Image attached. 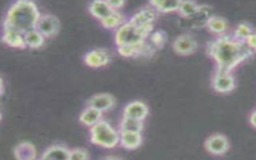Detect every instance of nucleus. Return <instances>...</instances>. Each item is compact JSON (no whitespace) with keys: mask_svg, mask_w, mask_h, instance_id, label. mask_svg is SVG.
Here are the masks:
<instances>
[{"mask_svg":"<svg viewBox=\"0 0 256 160\" xmlns=\"http://www.w3.org/2000/svg\"><path fill=\"white\" fill-rule=\"evenodd\" d=\"M127 21H128V19L122 12L114 11L112 14H110L108 17H106L105 19H103L100 22L104 28L117 30L119 27H121Z\"/></svg>","mask_w":256,"mask_h":160,"instance_id":"412c9836","label":"nucleus"},{"mask_svg":"<svg viewBox=\"0 0 256 160\" xmlns=\"http://www.w3.org/2000/svg\"><path fill=\"white\" fill-rule=\"evenodd\" d=\"M41 16L37 5L33 1L19 0L14 2L6 12L4 27L16 29L22 33L36 28Z\"/></svg>","mask_w":256,"mask_h":160,"instance_id":"f03ea898","label":"nucleus"},{"mask_svg":"<svg viewBox=\"0 0 256 160\" xmlns=\"http://www.w3.org/2000/svg\"><path fill=\"white\" fill-rule=\"evenodd\" d=\"M144 129V122L141 120H136L128 117H122L119 122L118 130L120 132H136L142 133Z\"/></svg>","mask_w":256,"mask_h":160,"instance_id":"4be33fe9","label":"nucleus"},{"mask_svg":"<svg viewBox=\"0 0 256 160\" xmlns=\"http://www.w3.org/2000/svg\"><path fill=\"white\" fill-rule=\"evenodd\" d=\"M2 40L5 44H7L10 47L13 48H26L25 43V37L24 33L10 28V27H4L3 26V33H2Z\"/></svg>","mask_w":256,"mask_h":160,"instance_id":"ddd939ff","label":"nucleus"},{"mask_svg":"<svg viewBox=\"0 0 256 160\" xmlns=\"http://www.w3.org/2000/svg\"><path fill=\"white\" fill-rule=\"evenodd\" d=\"M207 55L215 62L216 70L233 72L238 66L254 56L246 42L232 34L217 36L206 44Z\"/></svg>","mask_w":256,"mask_h":160,"instance_id":"f257e3e1","label":"nucleus"},{"mask_svg":"<svg viewBox=\"0 0 256 160\" xmlns=\"http://www.w3.org/2000/svg\"><path fill=\"white\" fill-rule=\"evenodd\" d=\"M70 150L62 144L49 146L42 154L41 160H69Z\"/></svg>","mask_w":256,"mask_h":160,"instance_id":"4468645a","label":"nucleus"},{"mask_svg":"<svg viewBox=\"0 0 256 160\" xmlns=\"http://www.w3.org/2000/svg\"><path fill=\"white\" fill-rule=\"evenodd\" d=\"M205 150L213 156H223L230 149L228 138L221 133H214L208 136L204 142Z\"/></svg>","mask_w":256,"mask_h":160,"instance_id":"423d86ee","label":"nucleus"},{"mask_svg":"<svg viewBox=\"0 0 256 160\" xmlns=\"http://www.w3.org/2000/svg\"><path fill=\"white\" fill-rule=\"evenodd\" d=\"M89 153L84 148H74L70 150L69 160H89Z\"/></svg>","mask_w":256,"mask_h":160,"instance_id":"cd10ccee","label":"nucleus"},{"mask_svg":"<svg viewBox=\"0 0 256 160\" xmlns=\"http://www.w3.org/2000/svg\"><path fill=\"white\" fill-rule=\"evenodd\" d=\"M154 24L139 26L130 19L115 31V43L120 45H140L146 42V38L152 34Z\"/></svg>","mask_w":256,"mask_h":160,"instance_id":"7ed1b4c3","label":"nucleus"},{"mask_svg":"<svg viewBox=\"0 0 256 160\" xmlns=\"http://www.w3.org/2000/svg\"><path fill=\"white\" fill-rule=\"evenodd\" d=\"M16 160H37V150L31 142H21L14 148Z\"/></svg>","mask_w":256,"mask_h":160,"instance_id":"f3484780","label":"nucleus"},{"mask_svg":"<svg viewBox=\"0 0 256 160\" xmlns=\"http://www.w3.org/2000/svg\"><path fill=\"white\" fill-rule=\"evenodd\" d=\"M200 5L195 1H181L178 9V14L184 18L188 19L193 17L199 10Z\"/></svg>","mask_w":256,"mask_h":160,"instance_id":"393cba45","label":"nucleus"},{"mask_svg":"<svg viewBox=\"0 0 256 160\" xmlns=\"http://www.w3.org/2000/svg\"><path fill=\"white\" fill-rule=\"evenodd\" d=\"M246 44L254 53H256V30H254V32L246 40Z\"/></svg>","mask_w":256,"mask_h":160,"instance_id":"c85d7f7f","label":"nucleus"},{"mask_svg":"<svg viewBox=\"0 0 256 160\" xmlns=\"http://www.w3.org/2000/svg\"><path fill=\"white\" fill-rule=\"evenodd\" d=\"M175 53L188 56L196 52L198 49V42L191 33H183L175 38L172 44Z\"/></svg>","mask_w":256,"mask_h":160,"instance_id":"0eeeda50","label":"nucleus"},{"mask_svg":"<svg viewBox=\"0 0 256 160\" xmlns=\"http://www.w3.org/2000/svg\"><path fill=\"white\" fill-rule=\"evenodd\" d=\"M211 86L215 92L220 94H228L234 91L236 79L233 72L215 70L211 79Z\"/></svg>","mask_w":256,"mask_h":160,"instance_id":"39448f33","label":"nucleus"},{"mask_svg":"<svg viewBox=\"0 0 256 160\" xmlns=\"http://www.w3.org/2000/svg\"><path fill=\"white\" fill-rule=\"evenodd\" d=\"M158 15H159V12L148 3L147 6L142 7L140 10H138L130 18V20L133 23H135L136 25L143 26V25H148V24H154V22L158 18Z\"/></svg>","mask_w":256,"mask_h":160,"instance_id":"f8f14e48","label":"nucleus"},{"mask_svg":"<svg viewBox=\"0 0 256 160\" xmlns=\"http://www.w3.org/2000/svg\"><path fill=\"white\" fill-rule=\"evenodd\" d=\"M167 39V34L163 30H156L150 35V44L155 49H161Z\"/></svg>","mask_w":256,"mask_h":160,"instance_id":"bb28decb","label":"nucleus"},{"mask_svg":"<svg viewBox=\"0 0 256 160\" xmlns=\"http://www.w3.org/2000/svg\"><path fill=\"white\" fill-rule=\"evenodd\" d=\"M143 142L141 133L136 132H120V146L127 150L138 149Z\"/></svg>","mask_w":256,"mask_h":160,"instance_id":"a211bd4d","label":"nucleus"},{"mask_svg":"<svg viewBox=\"0 0 256 160\" xmlns=\"http://www.w3.org/2000/svg\"><path fill=\"white\" fill-rule=\"evenodd\" d=\"M211 16H213L211 7L207 6V5H200L198 12L193 17L185 19V20H188L191 22L190 27H192V28H199V27H203V26L206 27V24Z\"/></svg>","mask_w":256,"mask_h":160,"instance_id":"aec40b11","label":"nucleus"},{"mask_svg":"<svg viewBox=\"0 0 256 160\" xmlns=\"http://www.w3.org/2000/svg\"><path fill=\"white\" fill-rule=\"evenodd\" d=\"M253 32H254V29H253V27H252L249 23H247V22H241V23H239V24L235 27V29H234L232 35H233L236 39H238V40H240V41L246 42V40L249 38V36H250Z\"/></svg>","mask_w":256,"mask_h":160,"instance_id":"a878e982","label":"nucleus"},{"mask_svg":"<svg viewBox=\"0 0 256 160\" xmlns=\"http://www.w3.org/2000/svg\"><path fill=\"white\" fill-rule=\"evenodd\" d=\"M206 28L211 33L215 34L217 37V36H222V35L228 34L227 31L229 29V25H228V21L224 17L218 16V15H213L208 20V22L206 24Z\"/></svg>","mask_w":256,"mask_h":160,"instance_id":"6ab92c4d","label":"nucleus"},{"mask_svg":"<svg viewBox=\"0 0 256 160\" xmlns=\"http://www.w3.org/2000/svg\"><path fill=\"white\" fill-rule=\"evenodd\" d=\"M88 10L94 18L100 21H102L103 19H105L106 17H108L110 14L114 12V9L110 6L109 2L104 0H96V1L90 2L88 6Z\"/></svg>","mask_w":256,"mask_h":160,"instance_id":"2eb2a0df","label":"nucleus"},{"mask_svg":"<svg viewBox=\"0 0 256 160\" xmlns=\"http://www.w3.org/2000/svg\"><path fill=\"white\" fill-rule=\"evenodd\" d=\"M25 37V43L27 47H30L32 49H37L40 48L44 45L45 43V37L36 29L29 30L24 34Z\"/></svg>","mask_w":256,"mask_h":160,"instance_id":"5701e85b","label":"nucleus"},{"mask_svg":"<svg viewBox=\"0 0 256 160\" xmlns=\"http://www.w3.org/2000/svg\"><path fill=\"white\" fill-rule=\"evenodd\" d=\"M249 123H250V125H251L253 128L256 129V109H254V110L251 112V114H250V116H249Z\"/></svg>","mask_w":256,"mask_h":160,"instance_id":"7c9ffc66","label":"nucleus"},{"mask_svg":"<svg viewBox=\"0 0 256 160\" xmlns=\"http://www.w3.org/2000/svg\"><path fill=\"white\" fill-rule=\"evenodd\" d=\"M112 60L111 52L106 48H96L88 51L83 56L85 64L92 68H101L107 66Z\"/></svg>","mask_w":256,"mask_h":160,"instance_id":"1a4fd4ad","label":"nucleus"},{"mask_svg":"<svg viewBox=\"0 0 256 160\" xmlns=\"http://www.w3.org/2000/svg\"><path fill=\"white\" fill-rule=\"evenodd\" d=\"M101 120H103V113L89 106L84 108L79 116V122L88 128H92Z\"/></svg>","mask_w":256,"mask_h":160,"instance_id":"dca6fc26","label":"nucleus"},{"mask_svg":"<svg viewBox=\"0 0 256 160\" xmlns=\"http://www.w3.org/2000/svg\"><path fill=\"white\" fill-rule=\"evenodd\" d=\"M108 2L110 4V6L114 9V11H119L125 5V1H122V0H118V1H111V0H109Z\"/></svg>","mask_w":256,"mask_h":160,"instance_id":"c756f323","label":"nucleus"},{"mask_svg":"<svg viewBox=\"0 0 256 160\" xmlns=\"http://www.w3.org/2000/svg\"><path fill=\"white\" fill-rule=\"evenodd\" d=\"M87 106L104 113L114 109V107L116 106V99L111 94L99 93L93 95L88 99Z\"/></svg>","mask_w":256,"mask_h":160,"instance_id":"9d476101","label":"nucleus"},{"mask_svg":"<svg viewBox=\"0 0 256 160\" xmlns=\"http://www.w3.org/2000/svg\"><path fill=\"white\" fill-rule=\"evenodd\" d=\"M91 143L106 149H113L120 145V131L107 120H101L89 130Z\"/></svg>","mask_w":256,"mask_h":160,"instance_id":"20e7f679","label":"nucleus"},{"mask_svg":"<svg viewBox=\"0 0 256 160\" xmlns=\"http://www.w3.org/2000/svg\"><path fill=\"white\" fill-rule=\"evenodd\" d=\"M36 29L45 37L52 38L59 33L60 30V21L58 17L53 14L45 13L41 14Z\"/></svg>","mask_w":256,"mask_h":160,"instance_id":"6e6552de","label":"nucleus"},{"mask_svg":"<svg viewBox=\"0 0 256 160\" xmlns=\"http://www.w3.org/2000/svg\"><path fill=\"white\" fill-rule=\"evenodd\" d=\"M179 0L175 1H162V0H156V1H150L149 4L153 6L159 13H170L174 11H178L179 6H180Z\"/></svg>","mask_w":256,"mask_h":160,"instance_id":"b1692460","label":"nucleus"},{"mask_svg":"<svg viewBox=\"0 0 256 160\" xmlns=\"http://www.w3.org/2000/svg\"><path fill=\"white\" fill-rule=\"evenodd\" d=\"M149 115V107L146 103L135 100L128 103L123 109V117L144 121Z\"/></svg>","mask_w":256,"mask_h":160,"instance_id":"9b49d317","label":"nucleus"},{"mask_svg":"<svg viewBox=\"0 0 256 160\" xmlns=\"http://www.w3.org/2000/svg\"><path fill=\"white\" fill-rule=\"evenodd\" d=\"M4 93V81H3V78H1V94L3 95Z\"/></svg>","mask_w":256,"mask_h":160,"instance_id":"473e14b6","label":"nucleus"},{"mask_svg":"<svg viewBox=\"0 0 256 160\" xmlns=\"http://www.w3.org/2000/svg\"><path fill=\"white\" fill-rule=\"evenodd\" d=\"M37 160H41V159H37Z\"/></svg>","mask_w":256,"mask_h":160,"instance_id":"72a5a7b5","label":"nucleus"},{"mask_svg":"<svg viewBox=\"0 0 256 160\" xmlns=\"http://www.w3.org/2000/svg\"><path fill=\"white\" fill-rule=\"evenodd\" d=\"M102 160H123L121 157L119 156H115V155H109V156H106L105 158H103Z\"/></svg>","mask_w":256,"mask_h":160,"instance_id":"2f4dec72","label":"nucleus"}]
</instances>
